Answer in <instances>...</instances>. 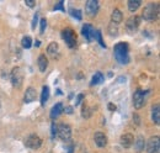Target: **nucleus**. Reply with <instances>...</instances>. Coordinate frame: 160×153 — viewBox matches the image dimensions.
I'll list each match as a JSON object with an SVG mask.
<instances>
[{
  "instance_id": "f257e3e1",
  "label": "nucleus",
  "mask_w": 160,
  "mask_h": 153,
  "mask_svg": "<svg viewBox=\"0 0 160 153\" xmlns=\"http://www.w3.org/2000/svg\"><path fill=\"white\" fill-rule=\"evenodd\" d=\"M128 45L126 42H120L115 46L113 52H115V58L120 64H128L129 63V55H128Z\"/></svg>"
},
{
  "instance_id": "f03ea898",
  "label": "nucleus",
  "mask_w": 160,
  "mask_h": 153,
  "mask_svg": "<svg viewBox=\"0 0 160 153\" xmlns=\"http://www.w3.org/2000/svg\"><path fill=\"white\" fill-rule=\"evenodd\" d=\"M159 16V4L158 3H149L144 6L143 10V19L148 22L157 21Z\"/></svg>"
},
{
  "instance_id": "7ed1b4c3",
  "label": "nucleus",
  "mask_w": 160,
  "mask_h": 153,
  "mask_svg": "<svg viewBox=\"0 0 160 153\" xmlns=\"http://www.w3.org/2000/svg\"><path fill=\"white\" fill-rule=\"evenodd\" d=\"M62 37H63L65 45L69 48H74L77 46V35H75V32H74L73 29H70V27L64 29L63 32H62Z\"/></svg>"
},
{
  "instance_id": "20e7f679",
  "label": "nucleus",
  "mask_w": 160,
  "mask_h": 153,
  "mask_svg": "<svg viewBox=\"0 0 160 153\" xmlns=\"http://www.w3.org/2000/svg\"><path fill=\"white\" fill-rule=\"evenodd\" d=\"M57 135L62 141H65V142H69L70 138H72V127L70 125L68 124H59L58 125V130H57Z\"/></svg>"
},
{
  "instance_id": "39448f33",
  "label": "nucleus",
  "mask_w": 160,
  "mask_h": 153,
  "mask_svg": "<svg viewBox=\"0 0 160 153\" xmlns=\"http://www.w3.org/2000/svg\"><path fill=\"white\" fill-rule=\"evenodd\" d=\"M11 84L12 87L15 88H20L23 83V72L20 67H15L12 71H11Z\"/></svg>"
},
{
  "instance_id": "423d86ee",
  "label": "nucleus",
  "mask_w": 160,
  "mask_h": 153,
  "mask_svg": "<svg viewBox=\"0 0 160 153\" xmlns=\"http://www.w3.org/2000/svg\"><path fill=\"white\" fill-rule=\"evenodd\" d=\"M147 103V92L138 89L136 90V93L133 94V105L136 109H142Z\"/></svg>"
},
{
  "instance_id": "0eeeda50",
  "label": "nucleus",
  "mask_w": 160,
  "mask_h": 153,
  "mask_svg": "<svg viewBox=\"0 0 160 153\" xmlns=\"http://www.w3.org/2000/svg\"><path fill=\"white\" fill-rule=\"evenodd\" d=\"M25 146L31 150H38L42 146V140L37 135H30L25 141Z\"/></svg>"
},
{
  "instance_id": "6e6552de",
  "label": "nucleus",
  "mask_w": 160,
  "mask_h": 153,
  "mask_svg": "<svg viewBox=\"0 0 160 153\" xmlns=\"http://www.w3.org/2000/svg\"><path fill=\"white\" fill-rule=\"evenodd\" d=\"M160 148L159 143V136H153L149 138L148 143H147V153H158Z\"/></svg>"
},
{
  "instance_id": "1a4fd4ad",
  "label": "nucleus",
  "mask_w": 160,
  "mask_h": 153,
  "mask_svg": "<svg viewBox=\"0 0 160 153\" xmlns=\"http://www.w3.org/2000/svg\"><path fill=\"white\" fill-rule=\"evenodd\" d=\"M81 34H82V36L86 38L89 42H91V41L95 40L96 30L94 29L92 25H90V24H85V25L82 26V29H81Z\"/></svg>"
},
{
  "instance_id": "9d476101",
  "label": "nucleus",
  "mask_w": 160,
  "mask_h": 153,
  "mask_svg": "<svg viewBox=\"0 0 160 153\" xmlns=\"http://www.w3.org/2000/svg\"><path fill=\"white\" fill-rule=\"evenodd\" d=\"M140 22H142V18L138 16V15H134V16H132V18H129V19L127 20L126 27H127L128 31L136 32V31L138 30V27H139Z\"/></svg>"
},
{
  "instance_id": "9b49d317",
  "label": "nucleus",
  "mask_w": 160,
  "mask_h": 153,
  "mask_svg": "<svg viewBox=\"0 0 160 153\" xmlns=\"http://www.w3.org/2000/svg\"><path fill=\"white\" fill-rule=\"evenodd\" d=\"M99 8H100V5H99L98 0H89L85 4V13L90 16H95L99 11Z\"/></svg>"
},
{
  "instance_id": "f8f14e48",
  "label": "nucleus",
  "mask_w": 160,
  "mask_h": 153,
  "mask_svg": "<svg viewBox=\"0 0 160 153\" xmlns=\"http://www.w3.org/2000/svg\"><path fill=\"white\" fill-rule=\"evenodd\" d=\"M36 99H37V92H36V89L32 88V87H28V88L26 89V92H25L23 101H25L26 104H30V103L35 101Z\"/></svg>"
},
{
  "instance_id": "ddd939ff",
  "label": "nucleus",
  "mask_w": 160,
  "mask_h": 153,
  "mask_svg": "<svg viewBox=\"0 0 160 153\" xmlns=\"http://www.w3.org/2000/svg\"><path fill=\"white\" fill-rule=\"evenodd\" d=\"M94 141L99 148H105L107 146V136L103 132H96L94 135Z\"/></svg>"
},
{
  "instance_id": "4468645a",
  "label": "nucleus",
  "mask_w": 160,
  "mask_h": 153,
  "mask_svg": "<svg viewBox=\"0 0 160 153\" xmlns=\"http://www.w3.org/2000/svg\"><path fill=\"white\" fill-rule=\"evenodd\" d=\"M120 142H121V146L123 148H129L133 142H134V136L132 134H124L121 136L120 138Z\"/></svg>"
},
{
  "instance_id": "2eb2a0df",
  "label": "nucleus",
  "mask_w": 160,
  "mask_h": 153,
  "mask_svg": "<svg viewBox=\"0 0 160 153\" xmlns=\"http://www.w3.org/2000/svg\"><path fill=\"white\" fill-rule=\"evenodd\" d=\"M47 53L53 58L58 57V55H59V45L57 42H51L47 46Z\"/></svg>"
},
{
  "instance_id": "dca6fc26",
  "label": "nucleus",
  "mask_w": 160,
  "mask_h": 153,
  "mask_svg": "<svg viewBox=\"0 0 160 153\" xmlns=\"http://www.w3.org/2000/svg\"><path fill=\"white\" fill-rule=\"evenodd\" d=\"M37 66H38V69H40V72L42 73H44L46 71H47V68H48V58L46 57V55H40L38 56V59H37Z\"/></svg>"
},
{
  "instance_id": "f3484780",
  "label": "nucleus",
  "mask_w": 160,
  "mask_h": 153,
  "mask_svg": "<svg viewBox=\"0 0 160 153\" xmlns=\"http://www.w3.org/2000/svg\"><path fill=\"white\" fill-rule=\"evenodd\" d=\"M134 148H136V152L137 153H142L144 151V148H145V140H144V137L142 135H139L136 138V141H134Z\"/></svg>"
},
{
  "instance_id": "a211bd4d",
  "label": "nucleus",
  "mask_w": 160,
  "mask_h": 153,
  "mask_svg": "<svg viewBox=\"0 0 160 153\" xmlns=\"http://www.w3.org/2000/svg\"><path fill=\"white\" fill-rule=\"evenodd\" d=\"M62 113H63V104H62V103H57V104L51 109V114H49V116H51L52 120H56Z\"/></svg>"
},
{
  "instance_id": "6ab92c4d",
  "label": "nucleus",
  "mask_w": 160,
  "mask_h": 153,
  "mask_svg": "<svg viewBox=\"0 0 160 153\" xmlns=\"http://www.w3.org/2000/svg\"><path fill=\"white\" fill-rule=\"evenodd\" d=\"M152 120L155 125H159L160 122V106L159 104H155L153 105L152 108Z\"/></svg>"
},
{
  "instance_id": "aec40b11",
  "label": "nucleus",
  "mask_w": 160,
  "mask_h": 153,
  "mask_svg": "<svg viewBox=\"0 0 160 153\" xmlns=\"http://www.w3.org/2000/svg\"><path fill=\"white\" fill-rule=\"evenodd\" d=\"M122 20H123V14H122V11H121L120 9H115L113 11H112V14H111V21H112V24H121L122 22Z\"/></svg>"
},
{
  "instance_id": "412c9836",
  "label": "nucleus",
  "mask_w": 160,
  "mask_h": 153,
  "mask_svg": "<svg viewBox=\"0 0 160 153\" xmlns=\"http://www.w3.org/2000/svg\"><path fill=\"white\" fill-rule=\"evenodd\" d=\"M48 99H49V88L47 85H44L42 88V93H41V105L44 106L46 103L48 101Z\"/></svg>"
},
{
  "instance_id": "4be33fe9",
  "label": "nucleus",
  "mask_w": 160,
  "mask_h": 153,
  "mask_svg": "<svg viewBox=\"0 0 160 153\" xmlns=\"http://www.w3.org/2000/svg\"><path fill=\"white\" fill-rule=\"evenodd\" d=\"M142 5V1L140 0H129L128 1V10L131 13H134L139 9V6Z\"/></svg>"
},
{
  "instance_id": "5701e85b",
  "label": "nucleus",
  "mask_w": 160,
  "mask_h": 153,
  "mask_svg": "<svg viewBox=\"0 0 160 153\" xmlns=\"http://www.w3.org/2000/svg\"><path fill=\"white\" fill-rule=\"evenodd\" d=\"M103 82V76H102V73L100 72H96L94 76H92V79H91V83H90V85H98V84H100Z\"/></svg>"
},
{
  "instance_id": "b1692460",
  "label": "nucleus",
  "mask_w": 160,
  "mask_h": 153,
  "mask_svg": "<svg viewBox=\"0 0 160 153\" xmlns=\"http://www.w3.org/2000/svg\"><path fill=\"white\" fill-rule=\"evenodd\" d=\"M21 45L26 50L31 48V46H32V38L30 37V36H25V37L22 38V41H21Z\"/></svg>"
},
{
  "instance_id": "393cba45",
  "label": "nucleus",
  "mask_w": 160,
  "mask_h": 153,
  "mask_svg": "<svg viewBox=\"0 0 160 153\" xmlns=\"http://www.w3.org/2000/svg\"><path fill=\"white\" fill-rule=\"evenodd\" d=\"M81 116L84 119H90V116H91V109L88 105H84L82 106V109H81Z\"/></svg>"
},
{
  "instance_id": "a878e982",
  "label": "nucleus",
  "mask_w": 160,
  "mask_h": 153,
  "mask_svg": "<svg viewBox=\"0 0 160 153\" xmlns=\"http://www.w3.org/2000/svg\"><path fill=\"white\" fill-rule=\"evenodd\" d=\"M70 14L75 18L77 20H81L82 19V15H81V10H79V9H72V11H70Z\"/></svg>"
},
{
  "instance_id": "bb28decb",
  "label": "nucleus",
  "mask_w": 160,
  "mask_h": 153,
  "mask_svg": "<svg viewBox=\"0 0 160 153\" xmlns=\"http://www.w3.org/2000/svg\"><path fill=\"white\" fill-rule=\"evenodd\" d=\"M57 130H58V125H56L54 122H52V125H51V136H52V138H56Z\"/></svg>"
},
{
  "instance_id": "cd10ccee",
  "label": "nucleus",
  "mask_w": 160,
  "mask_h": 153,
  "mask_svg": "<svg viewBox=\"0 0 160 153\" xmlns=\"http://www.w3.org/2000/svg\"><path fill=\"white\" fill-rule=\"evenodd\" d=\"M95 36H96V38H98V42L100 43L101 46H102V47H106V45H105L103 40H102V35H101V32L99 31V30L96 31V35H95Z\"/></svg>"
},
{
  "instance_id": "c85d7f7f",
  "label": "nucleus",
  "mask_w": 160,
  "mask_h": 153,
  "mask_svg": "<svg viewBox=\"0 0 160 153\" xmlns=\"http://www.w3.org/2000/svg\"><path fill=\"white\" fill-rule=\"evenodd\" d=\"M46 27H47V20H46V19H41V27H40L41 34H44V31H46Z\"/></svg>"
},
{
  "instance_id": "c756f323",
  "label": "nucleus",
  "mask_w": 160,
  "mask_h": 153,
  "mask_svg": "<svg viewBox=\"0 0 160 153\" xmlns=\"http://www.w3.org/2000/svg\"><path fill=\"white\" fill-rule=\"evenodd\" d=\"M63 5H64V1H59L58 4H56V5H54V8H53V9H54V10H60V11H65V9L63 8Z\"/></svg>"
},
{
  "instance_id": "7c9ffc66",
  "label": "nucleus",
  "mask_w": 160,
  "mask_h": 153,
  "mask_svg": "<svg viewBox=\"0 0 160 153\" xmlns=\"http://www.w3.org/2000/svg\"><path fill=\"white\" fill-rule=\"evenodd\" d=\"M133 121L136 122V125H139L140 124V116L138 114H134L133 115Z\"/></svg>"
},
{
  "instance_id": "2f4dec72",
  "label": "nucleus",
  "mask_w": 160,
  "mask_h": 153,
  "mask_svg": "<svg viewBox=\"0 0 160 153\" xmlns=\"http://www.w3.org/2000/svg\"><path fill=\"white\" fill-rule=\"evenodd\" d=\"M37 20H38V14H35V16H33V21H32V29H35V27H36Z\"/></svg>"
},
{
  "instance_id": "473e14b6",
  "label": "nucleus",
  "mask_w": 160,
  "mask_h": 153,
  "mask_svg": "<svg viewBox=\"0 0 160 153\" xmlns=\"http://www.w3.org/2000/svg\"><path fill=\"white\" fill-rule=\"evenodd\" d=\"M82 98H84V94H79V95H78L77 101H75V105H79L80 103H81V100H82Z\"/></svg>"
},
{
  "instance_id": "72a5a7b5",
  "label": "nucleus",
  "mask_w": 160,
  "mask_h": 153,
  "mask_svg": "<svg viewBox=\"0 0 160 153\" xmlns=\"http://www.w3.org/2000/svg\"><path fill=\"white\" fill-rule=\"evenodd\" d=\"M25 4H26L27 6H30V8H33V6H35V1H31V0H26Z\"/></svg>"
},
{
  "instance_id": "f704fd0d",
  "label": "nucleus",
  "mask_w": 160,
  "mask_h": 153,
  "mask_svg": "<svg viewBox=\"0 0 160 153\" xmlns=\"http://www.w3.org/2000/svg\"><path fill=\"white\" fill-rule=\"evenodd\" d=\"M63 111L67 113V114H72V113H73V108H72V106H68V108L63 109Z\"/></svg>"
},
{
  "instance_id": "c9c22d12",
  "label": "nucleus",
  "mask_w": 160,
  "mask_h": 153,
  "mask_svg": "<svg viewBox=\"0 0 160 153\" xmlns=\"http://www.w3.org/2000/svg\"><path fill=\"white\" fill-rule=\"evenodd\" d=\"M108 109H110L111 111H115V110H116V105H113V104L110 103V104H108Z\"/></svg>"
},
{
  "instance_id": "e433bc0d",
  "label": "nucleus",
  "mask_w": 160,
  "mask_h": 153,
  "mask_svg": "<svg viewBox=\"0 0 160 153\" xmlns=\"http://www.w3.org/2000/svg\"><path fill=\"white\" fill-rule=\"evenodd\" d=\"M73 150H74V148H73V146H70V147H69V151H68V153H73Z\"/></svg>"
}]
</instances>
